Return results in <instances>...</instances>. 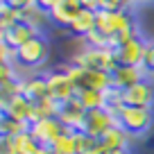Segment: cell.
<instances>
[{
  "instance_id": "6da1fadb",
  "label": "cell",
  "mask_w": 154,
  "mask_h": 154,
  "mask_svg": "<svg viewBox=\"0 0 154 154\" xmlns=\"http://www.w3.org/2000/svg\"><path fill=\"white\" fill-rule=\"evenodd\" d=\"M63 70L68 72L72 82L77 86V93L79 91H111L113 88V72H104V70H91V68H82V66H75V63H68Z\"/></svg>"
},
{
  "instance_id": "7a4b0ae2",
  "label": "cell",
  "mask_w": 154,
  "mask_h": 154,
  "mask_svg": "<svg viewBox=\"0 0 154 154\" xmlns=\"http://www.w3.org/2000/svg\"><path fill=\"white\" fill-rule=\"evenodd\" d=\"M70 63L82 66V68H91V70H104V72H113L120 66L113 48H93V45H86L77 54H72Z\"/></svg>"
},
{
  "instance_id": "3957f363",
  "label": "cell",
  "mask_w": 154,
  "mask_h": 154,
  "mask_svg": "<svg viewBox=\"0 0 154 154\" xmlns=\"http://www.w3.org/2000/svg\"><path fill=\"white\" fill-rule=\"evenodd\" d=\"M118 122L131 136L147 134L154 122V109L152 106H125L122 104L118 109Z\"/></svg>"
},
{
  "instance_id": "277c9868",
  "label": "cell",
  "mask_w": 154,
  "mask_h": 154,
  "mask_svg": "<svg viewBox=\"0 0 154 154\" xmlns=\"http://www.w3.org/2000/svg\"><path fill=\"white\" fill-rule=\"evenodd\" d=\"M48 54H50V45H48V38L41 34V36L32 38L29 43L20 45L16 50V66H23V68H38L48 61Z\"/></svg>"
},
{
  "instance_id": "5b68a950",
  "label": "cell",
  "mask_w": 154,
  "mask_h": 154,
  "mask_svg": "<svg viewBox=\"0 0 154 154\" xmlns=\"http://www.w3.org/2000/svg\"><path fill=\"white\" fill-rule=\"evenodd\" d=\"M131 23H136V18L129 14V11H106V9H100L97 11V32L104 34L106 38H111V43H113V38L118 34H122Z\"/></svg>"
},
{
  "instance_id": "8992f818",
  "label": "cell",
  "mask_w": 154,
  "mask_h": 154,
  "mask_svg": "<svg viewBox=\"0 0 154 154\" xmlns=\"http://www.w3.org/2000/svg\"><path fill=\"white\" fill-rule=\"evenodd\" d=\"M86 116H88V111H86V106L79 102V97H72V100H68V102H63L61 104V109H59V122L63 125V129H68V131H84V127H86Z\"/></svg>"
},
{
  "instance_id": "52a82bcc",
  "label": "cell",
  "mask_w": 154,
  "mask_h": 154,
  "mask_svg": "<svg viewBox=\"0 0 154 154\" xmlns=\"http://www.w3.org/2000/svg\"><path fill=\"white\" fill-rule=\"evenodd\" d=\"M120 125L118 122V113L113 109H95V111H88L86 116V127H84V134H88L91 138H97L100 140L111 127Z\"/></svg>"
},
{
  "instance_id": "ba28073f",
  "label": "cell",
  "mask_w": 154,
  "mask_h": 154,
  "mask_svg": "<svg viewBox=\"0 0 154 154\" xmlns=\"http://www.w3.org/2000/svg\"><path fill=\"white\" fill-rule=\"evenodd\" d=\"M45 77H48V93H50V97H54L59 104H63V102L72 100V97L77 95V86H75V82H72L70 77H68L66 70H52Z\"/></svg>"
},
{
  "instance_id": "9c48e42d",
  "label": "cell",
  "mask_w": 154,
  "mask_h": 154,
  "mask_svg": "<svg viewBox=\"0 0 154 154\" xmlns=\"http://www.w3.org/2000/svg\"><path fill=\"white\" fill-rule=\"evenodd\" d=\"M2 116H7L11 120H18V122L34 125V122H36V104L20 93V95L11 97L9 102L2 104Z\"/></svg>"
},
{
  "instance_id": "30bf717a",
  "label": "cell",
  "mask_w": 154,
  "mask_h": 154,
  "mask_svg": "<svg viewBox=\"0 0 154 154\" xmlns=\"http://www.w3.org/2000/svg\"><path fill=\"white\" fill-rule=\"evenodd\" d=\"M145 52H147V41L143 36H136V38H131V41L116 48L118 63H122V66H143Z\"/></svg>"
},
{
  "instance_id": "8fae6325",
  "label": "cell",
  "mask_w": 154,
  "mask_h": 154,
  "mask_svg": "<svg viewBox=\"0 0 154 154\" xmlns=\"http://www.w3.org/2000/svg\"><path fill=\"white\" fill-rule=\"evenodd\" d=\"M61 131H63V125L59 122V118H43V120H36L29 127L32 138L38 145H43V147H50L61 136Z\"/></svg>"
},
{
  "instance_id": "7c38bea8",
  "label": "cell",
  "mask_w": 154,
  "mask_h": 154,
  "mask_svg": "<svg viewBox=\"0 0 154 154\" xmlns=\"http://www.w3.org/2000/svg\"><path fill=\"white\" fill-rule=\"evenodd\" d=\"M36 36H41V27H38V25H32V23H25V20L18 23V25H14V27L7 29V32H0V41L11 45V48H16V50H18L20 45L29 43V41L36 38Z\"/></svg>"
},
{
  "instance_id": "4fadbf2b",
  "label": "cell",
  "mask_w": 154,
  "mask_h": 154,
  "mask_svg": "<svg viewBox=\"0 0 154 154\" xmlns=\"http://www.w3.org/2000/svg\"><path fill=\"white\" fill-rule=\"evenodd\" d=\"M122 104L125 106H152L154 104V86L152 82H138L122 91Z\"/></svg>"
},
{
  "instance_id": "5bb4252c",
  "label": "cell",
  "mask_w": 154,
  "mask_h": 154,
  "mask_svg": "<svg viewBox=\"0 0 154 154\" xmlns=\"http://www.w3.org/2000/svg\"><path fill=\"white\" fill-rule=\"evenodd\" d=\"M145 75H147V70L143 66H122L120 63L113 70V88L125 91V88L134 86L138 82H145Z\"/></svg>"
},
{
  "instance_id": "9a60e30c",
  "label": "cell",
  "mask_w": 154,
  "mask_h": 154,
  "mask_svg": "<svg viewBox=\"0 0 154 154\" xmlns=\"http://www.w3.org/2000/svg\"><path fill=\"white\" fill-rule=\"evenodd\" d=\"M95 27H97V11H91V9H79L77 16L70 20V25H68L70 34L84 36V38L91 32H95Z\"/></svg>"
},
{
  "instance_id": "2e32d148",
  "label": "cell",
  "mask_w": 154,
  "mask_h": 154,
  "mask_svg": "<svg viewBox=\"0 0 154 154\" xmlns=\"http://www.w3.org/2000/svg\"><path fill=\"white\" fill-rule=\"evenodd\" d=\"M20 86H23V95L32 102H38L48 97V77L45 75H29L20 79Z\"/></svg>"
},
{
  "instance_id": "e0dca14e",
  "label": "cell",
  "mask_w": 154,
  "mask_h": 154,
  "mask_svg": "<svg viewBox=\"0 0 154 154\" xmlns=\"http://www.w3.org/2000/svg\"><path fill=\"white\" fill-rule=\"evenodd\" d=\"M82 9V2L79 0H63L59 7H54L52 11H50V20H52L54 25H61V27H68L70 25V20L77 16V11Z\"/></svg>"
},
{
  "instance_id": "ac0fdd59",
  "label": "cell",
  "mask_w": 154,
  "mask_h": 154,
  "mask_svg": "<svg viewBox=\"0 0 154 154\" xmlns=\"http://www.w3.org/2000/svg\"><path fill=\"white\" fill-rule=\"evenodd\" d=\"M129 136L131 134L127 129H122L120 125H116V127H111V129L100 138V143H102L104 149H127V145H129Z\"/></svg>"
},
{
  "instance_id": "d6986e66",
  "label": "cell",
  "mask_w": 154,
  "mask_h": 154,
  "mask_svg": "<svg viewBox=\"0 0 154 154\" xmlns=\"http://www.w3.org/2000/svg\"><path fill=\"white\" fill-rule=\"evenodd\" d=\"M23 20H25L23 9H16L7 2H0V32H7V29H11L14 25L23 23Z\"/></svg>"
},
{
  "instance_id": "ffe728a7",
  "label": "cell",
  "mask_w": 154,
  "mask_h": 154,
  "mask_svg": "<svg viewBox=\"0 0 154 154\" xmlns=\"http://www.w3.org/2000/svg\"><path fill=\"white\" fill-rule=\"evenodd\" d=\"M77 97H79V102L86 106V111L106 109V106H109V97H106V93H102V91H91V88H86V91L77 93Z\"/></svg>"
},
{
  "instance_id": "44dd1931",
  "label": "cell",
  "mask_w": 154,
  "mask_h": 154,
  "mask_svg": "<svg viewBox=\"0 0 154 154\" xmlns=\"http://www.w3.org/2000/svg\"><path fill=\"white\" fill-rule=\"evenodd\" d=\"M50 152L52 154H77V138H75V131H68L63 129L61 136L50 145Z\"/></svg>"
},
{
  "instance_id": "7402d4cb",
  "label": "cell",
  "mask_w": 154,
  "mask_h": 154,
  "mask_svg": "<svg viewBox=\"0 0 154 154\" xmlns=\"http://www.w3.org/2000/svg\"><path fill=\"white\" fill-rule=\"evenodd\" d=\"M36 104V120H43V118H57L59 116V109H61V104H59L54 97H43V100L34 102Z\"/></svg>"
},
{
  "instance_id": "603a6c76",
  "label": "cell",
  "mask_w": 154,
  "mask_h": 154,
  "mask_svg": "<svg viewBox=\"0 0 154 154\" xmlns=\"http://www.w3.org/2000/svg\"><path fill=\"white\" fill-rule=\"evenodd\" d=\"M27 122H18V120H11L7 116H2V122H0V136H20V134H27L29 131Z\"/></svg>"
},
{
  "instance_id": "cb8c5ba5",
  "label": "cell",
  "mask_w": 154,
  "mask_h": 154,
  "mask_svg": "<svg viewBox=\"0 0 154 154\" xmlns=\"http://www.w3.org/2000/svg\"><path fill=\"white\" fill-rule=\"evenodd\" d=\"M14 140H16V149H18V154H36L38 147H41V145L32 138L29 131H27V134H20V136H14Z\"/></svg>"
},
{
  "instance_id": "d4e9b609",
  "label": "cell",
  "mask_w": 154,
  "mask_h": 154,
  "mask_svg": "<svg viewBox=\"0 0 154 154\" xmlns=\"http://www.w3.org/2000/svg\"><path fill=\"white\" fill-rule=\"evenodd\" d=\"M138 0H100V9H106V11H129L136 7Z\"/></svg>"
},
{
  "instance_id": "484cf974",
  "label": "cell",
  "mask_w": 154,
  "mask_h": 154,
  "mask_svg": "<svg viewBox=\"0 0 154 154\" xmlns=\"http://www.w3.org/2000/svg\"><path fill=\"white\" fill-rule=\"evenodd\" d=\"M18 75H16V66L11 63H0V84H9V82H16Z\"/></svg>"
},
{
  "instance_id": "4316f807",
  "label": "cell",
  "mask_w": 154,
  "mask_h": 154,
  "mask_svg": "<svg viewBox=\"0 0 154 154\" xmlns=\"http://www.w3.org/2000/svg\"><path fill=\"white\" fill-rule=\"evenodd\" d=\"M0 63H11V66H16V48L2 43V41H0Z\"/></svg>"
},
{
  "instance_id": "83f0119b",
  "label": "cell",
  "mask_w": 154,
  "mask_h": 154,
  "mask_svg": "<svg viewBox=\"0 0 154 154\" xmlns=\"http://www.w3.org/2000/svg\"><path fill=\"white\" fill-rule=\"evenodd\" d=\"M0 154H18L14 136H0Z\"/></svg>"
},
{
  "instance_id": "f1b7e54d",
  "label": "cell",
  "mask_w": 154,
  "mask_h": 154,
  "mask_svg": "<svg viewBox=\"0 0 154 154\" xmlns=\"http://www.w3.org/2000/svg\"><path fill=\"white\" fill-rule=\"evenodd\" d=\"M143 68L147 72H154V38H152V41H147V52H145Z\"/></svg>"
},
{
  "instance_id": "f546056e",
  "label": "cell",
  "mask_w": 154,
  "mask_h": 154,
  "mask_svg": "<svg viewBox=\"0 0 154 154\" xmlns=\"http://www.w3.org/2000/svg\"><path fill=\"white\" fill-rule=\"evenodd\" d=\"M61 2L63 0H36V7L43 11V14H50V11H52L54 7H59Z\"/></svg>"
},
{
  "instance_id": "4dcf8cb0",
  "label": "cell",
  "mask_w": 154,
  "mask_h": 154,
  "mask_svg": "<svg viewBox=\"0 0 154 154\" xmlns=\"http://www.w3.org/2000/svg\"><path fill=\"white\" fill-rule=\"evenodd\" d=\"M7 5L16 7V9H32V7H36V0H5Z\"/></svg>"
},
{
  "instance_id": "1f68e13d",
  "label": "cell",
  "mask_w": 154,
  "mask_h": 154,
  "mask_svg": "<svg viewBox=\"0 0 154 154\" xmlns=\"http://www.w3.org/2000/svg\"><path fill=\"white\" fill-rule=\"evenodd\" d=\"M82 9H91V11H100V0H79Z\"/></svg>"
},
{
  "instance_id": "d6a6232c",
  "label": "cell",
  "mask_w": 154,
  "mask_h": 154,
  "mask_svg": "<svg viewBox=\"0 0 154 154\" xmlns=\"http://www.w3.org/2000/svg\"><path fill=\"white\" fill-rule=\"evenodd\" d=\"M104 154H129V149H106Z\"/></svg>"
},
{
  "instance_id": "836d02e7",
  "label": "cell",
  "mask_w": 154,
  "mask_h": 154,
  "mask_svg": "<svg viewBox=\"0 0 154 154\" xmlns=\"http://www.w3.org/2000/svg\"><path fill=\"white\" fill-rule=\"evenodd\" d=\"M138 2H147V0H138Z\"/></svg>"
},
{
  "instance_id": "e575fe53",
  "label": "cell",
  "mask_w": 154,
  "mask_h": 154,
  "mask_svg": "<svg viewBox=\"0 0 154 154\" xmlns=\"http://www.w3.org/2000/svg\"><path fill=\"white\" fill-rule=\"evenodd\" d=\"M2 2H5V0H2Z\"/></svg>"
}]
</instances>
